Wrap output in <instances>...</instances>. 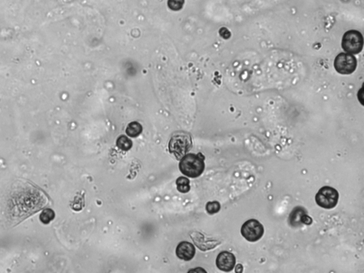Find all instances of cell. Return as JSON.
<instances>
[{
    "instance_id": "6da1fadb",
    "label": "cell",
    "mask_w": 364,
    "mask_h": 273,
    "mask_svg": "<svg viewBox=\"0 0 364 273\" xmlns=\"http://www.w3.org/2000/svg\"><path fill=\"white\" fill-rule=\"evenodd\" d=\"M205 157L202 153L188 154L180 159V171L186 177L197 178L205 171Z\"/></svg>"
},
{
    "instance_id": "7a4b0ae2",
    "label": "cell",
    "mask_w": 364,
    "mask_h": 273,
    "mask_svg": "<svg viewBox=\"0 0 364 273\" xmlns=\"http://www.w3.org/2000/svg\"><path fill=\"white\" fill-rule=\"evenodd\" d=\"M169 151L180 160L192 147V139L188 133L178 132L174 134L169 142Z\"/></svg>"
},
{
    "instance_id": "3957f363",
    "label": "cell",
    "mask_w": 364,
    "mask_h": 273,
    "mask_svg": "<svg viewBox=\"0 0 364 273\" xmlns=\"http://www.w3.org/2000/svg\"><path fill=\"white\" fill-rule=\"evenodd\" d=\"M341 46L346 53L358 54L363 50V35L357 30L346 31L342 38Z\"/></svg>"
},
{
    "instance_id": "277c9868",
    "label": "cell",
    "mask_w": 364,
    "mask_h": 273,
    "mask_svg": "<svg viewBox=\"0 0 364 273\" xmlns=\"http://www.w3.org/2000/svg\"><path fill=\"white\" fill-rule=\"evenodd\" d=\"M339 192L331 186H323L316 194L315 200L318 205L326 209H332L338 204Z\"/></svg>"
},
{
    "instance_id": "5b68a950",
    "label": "cell",
    "mask_w": 364,
    "mask_h": 273,
    "mask_svg": "<svg viewBox=\"0 0 364 273\" xmlns=\"http://www.w3.org/2000/svg\"><path fill=\"white\" fill-rule=\"evenodd\" d=\"M334 66L336 70L340 74H351L357 68V59L351 53H341L334 59Z\"/></svg>"
},
{
    "instance_id": "8992f818",
    "label": "cell",
    "mask_w": 364,
    "mask_h": 273,
    "mask_svg": "<svg viewBox=\"0 0 364 273\" xmlns=\"http://www.w3.org/2000/svg\"><path fill=\"white\" fill-rule=\"evenodd\" d=\"M241 232L245 239L250 242H255L263 237L264 228L256 219H250L243 224Z\"/></svg>"
},
{
    "instance_id": "52a82bcc",
    "label": "cell",
    "mask_w": 364,
    "mask_h": 273,
    "mask_svg": "<svg viewBox=\"0 0 364 273\" xmlns=\"http://www.w3.org/2000/svg\"><path fill=\"white\" fill-rule=\"evenodd\" d=\"M289 224L293 228H299L304 225H311L312 219L307 214L305 208L296 206L289 216Z\"/></svg>"
},
{
    "instance_id": "ba28073f",
    "label": "cell",
    "mask_w": 364,
    "mask_h": 273,
    "mask_svg": "<svg viewBox=\"0 0 364 273\" xmlns=\"http://www.w3.org/2000/svg\"><path fill=\"white\" fill-rule=\"evenodd\" d=\"M216 266L224 272L233 271L235 265V257L231 252L224 251L219 254L216 258Z\"/></svg>"
},
{
    "instance_id": "9c48e42d",
    "label": "cell",
    "mask_w": 364,
    "mask_h": 273,
    "mask_svg": "<svg viewBox=\"0 0 364 273\" xmlns=\"http://www.w3.org/2000/svg\"><path fill=\"white\" fill-rule=\"evenodd\" d=\"M196 253V249L194 245L191 243L183 241L177 246L176 254L179 258L185 261H189L194 258Z\"/></svg>"
},
{
    "instance_id": "30bf717a",
    "label": "cell",
    "mask_w": 364,
    "mask_h": 273,
    "mask_svg": "<svg viewBox=\"0 0 364 273\" xmlns=\"http://www.w3.org/2000/svg\"><path fill=\"white\" fill-rule=\"evenodd\" d=\"M142 127L141 124L137 122H130L127 127L126 133L128 136L131 137H136L142 133Z\"/></svg>"
},
{
    "instance_id": "8fae6325",
    "label": "cell",
    "mask_w": 364,
    "mask_h": 273,
    "mask_svg": "<svg viewBox=\"0 0 364 273\" xmlns=\"http://www.w3.org/2000/svg\"><path fill=\"white\" fill-rule=\"evenodd\" d=\"M117 147L122 151H128L133 147V142L128 137V136H121L117 138V142H116Z\"/></svg>"
},
{
    "instance_id": "7c38bea8",
    "label": "cell",
    "mask_w": 364,
    "mask_h": 273,
    "mask_svg": "<svg viewBox=\"0 0 364 273\" xmlns=\"http://www.w3.org/2000/svg\"><path fill=\"white\" fill-rule=\"evenodd\" d=\"M176 183H177V190L180 192L183 193V194L189 192L190 189H191L189 180L186 177H179L177 182H176Z\"/></svg>"
},
{
    "instance_id": "4fadbf2b",
    "label": "cell",
    "mask_w": 364,
    "mask_h": 273,
    "mask_svg": "<svg viewBox=\"0 0 364 273\" xmlns=\"http://www.w3.org/2000/svg\"><path fill=\"white\" fill-rule=\"evenodd\" d=\"M54 217L55 213L53 212V210L47 208V209L44 210L41 213L40 220L43 224H48L54 219Z\"/></svg>"
},
{
    "instance_id": "5bb4252c",
    "label": "cell",
    "mask_w": 364,
    "mask_h": 273,
    "mask_svg": "<svg viewBox=\"0 0 364 273\" xmlns=\"http://www.w3.org/2000/svg\"><path fill=\"white\" fill-rule=\"evenodd\" d=\"M205 209L209 214H214V213H218L220 211L221 205L218 202H208L206 204Z\"/></svg>"
},
{
    "instance_id": "9a60e30c",
    "label": "cell",
    "mask_w": 364,
    "mask_h": 273,
    "mask_svg": "<svg viewBox=\"0 0 364 273\" xmlns=\"http://www.w3.org/2000/svg\"><path fill=\"white\" fill-rule=\"evenodd\" d=\"M168 7L173 11H179L184 4V0H168Z\"/></svg>"
},
{
    "instance_id": "2e32d148",
    "label": "cell",
    "mask_w": 364,
    "mask_h": 273,
    "mask_svg": "<svg viewBox=\"0 0 364 273\" xmlns=\"http://www.w3.org/2000/svg\"><path fill=\"white\" fill-rule=\"evenodd\" d=\"M243 271V268L242 265H237L236 268H235V273H242Z\"/></svg>"
},
{
    "instance_id": "e0dca14e",
    "label": "cell",
    "mask_w": 364,
    "mask_h": 273,
    "mask_svg": "<svg viewBox=\"0 0 364 273\" xmlns=\"http://www.w3.org/2000/svg\"><path fill=\"white\" fill-rule=\"evenodd\" d=\"M196 271H197V272H199H199H205V270L202 269V268H197V269L191 270V271H190L189 272H196Z\"/></svg>"
}]
</instances>
